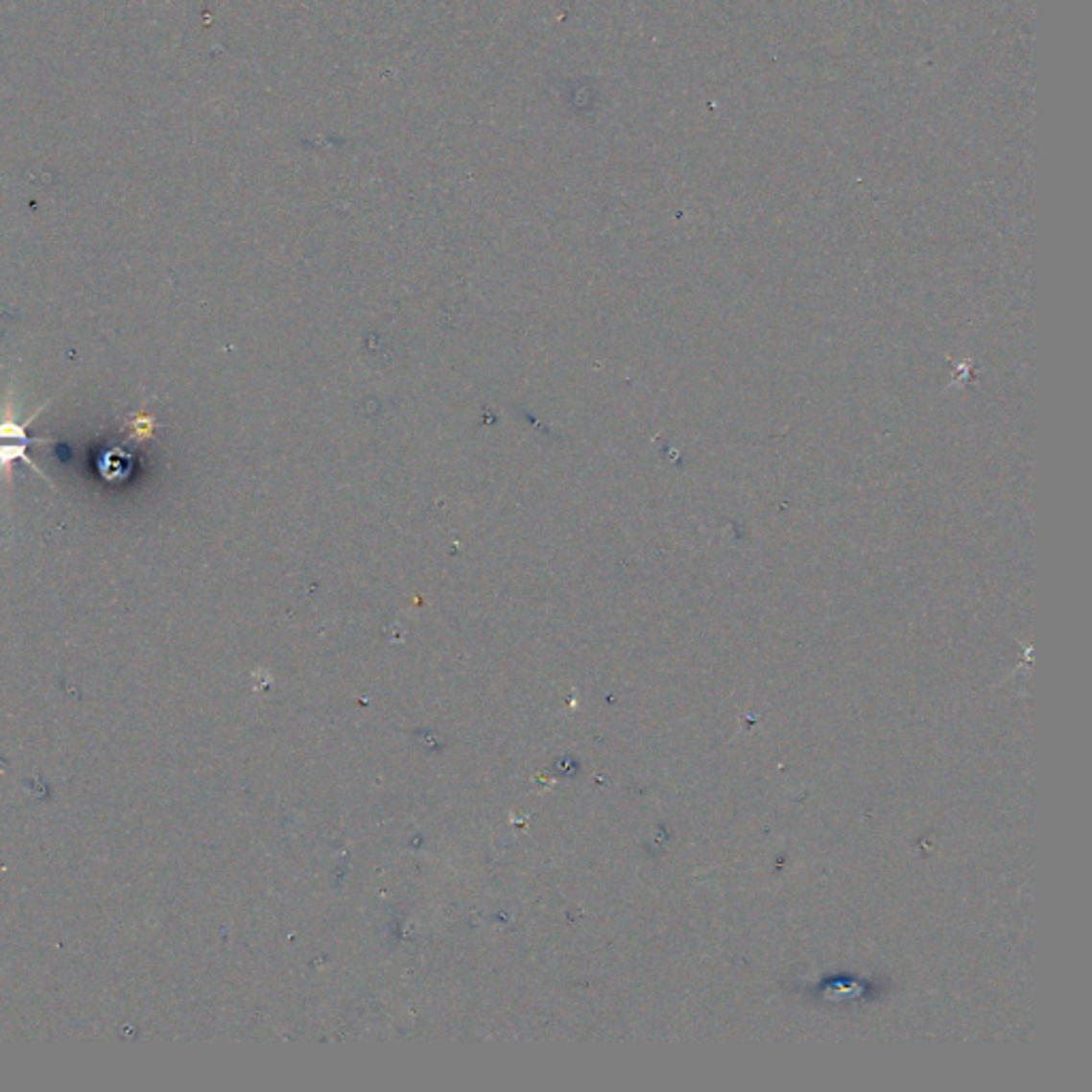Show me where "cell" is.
Here are the masks:
<instances>
[{
	"instance_id": "6da1fadb",
	"label": "cell",
	"mask_w": 1092,
	"mask_h": 1092,
	"mask_svg": "<svg viewBox=\"0 0 1092 1092\" xmlns=\"http://www.w3.org/2000/svg\"><path fill=\"white\" fill-rule=\"evenodd\" d=\"M33 442L45 444V442H50V439H43V438H22V439H13L12 444H5V436L0 434V469H3V472H12V463L17 462V459H20V462H24L28 467H31L36 476H41L47 485L54 487L52 478H47V476L43 474V469L33 462L31 455H28V444H33Z\"/></svg>"
}]
</instances>
